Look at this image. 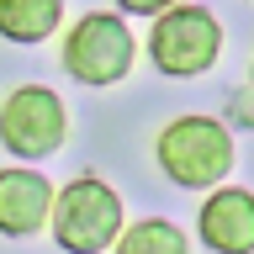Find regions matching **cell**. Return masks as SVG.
<instances>
[{"label":"cell","instance_id":"obj_3","mask_svg":"<svg viewBox=\"0 0 254 254\" xmlns=\"http://www.w3.org/2000/svg\"><path fill=\"white\" fill-rule=\"evenodd\" d=\"M48 233H53V244L64 254H106V249H117V238L127 233L122 196L101 175H79V180H69L59 190Z\"/></svg>","mask_w":254,"mask_h":254},{"label":"cell","instance_id":"obj_5","mask_svg":"<svg viewBox=\"0 0 254 254\" xmlns=\"http://www.w3.org/2000/svg\"><path fill=\"white\" fill-rule=\"evenodd\" d=\"M69 138V106H64L59 90L48 85H16L5 101H0V143L11 159H53Z\"/></svg>","mask_w":254,"mask_h":254},{"label":"cell","instance_id":"obj_6","mask_svg":"<svg viewBox=\"0 0 254 254\" xmlns=\"http://www.w3.org/2000/svg\"><path fill=\"white\" fill-rule=\"evenodd\" d=\"M53 206H59V190L43 170L32 164L0 170V238H32L53 222Z\"/></svg>","mask_w":254,"mask_h":254},{"label":"cell","instance_id":"obj_10","mask_svg":"<svg viewBox=\"0 0 254 254\" xmlns=\"http://www.w3.org/2000/svg\"><path fill=\"white\" fill-rule=\"evenodd\" d=\"M170 5H180V0H117V11H122V16H148V21L164 16Z\"/></svg>","mask_w":254,"mask_h":254},{"label":"cell","instance_id":"obj_4","mask_svg":"<svg viewBox=\"0 0 254 254\" xmlns=\"http://www.w3.org/2000/svg\"><path fill=\"white\" fill-rule=\"evenodd\" d=\"M148 59L164 79H196L222 59V27L206 5H170L148 27Z\"/></svg>","mask_w":254,"mask_h":254},{"label":"cell","instance_id":"obj_1","mask_svg":"<svg viewBox=\"0 0 254 254\" xmlns=\"http://www.w3.org/2000/svg\"><path fill=\"white\" fill-rule=\"evenodd\" d=\"M154 159L180 190H217L233 175V132L222 117H175L154 138Z\"/></svg>","mask_w":254,"mask_h":254},{"label":"cell","instance_id":"obj_11","mask_svg":"<svg viewBox=\"0 0 254 254\" xmlns=\"http://www.w3.org/2000/svg\"><path fill=\"white\" fill-rule=\"evenodd\" d=\"M249 90H254V64H249Z\"/></svg>","mask_w":254,"mask_h":254},{"label":"cell","instance_id":"obj_9","mask_svg":"<svg viewBox=\"0 0 254 254\" xmlns=\"http://www.w3.org/2000/svg\"><path fill=\"white\" fill-rule=\"evenodd\" d=\"M111 254H190V238H186V228L170 222V217H143V222H132V228L117 238Z\"/></svg>","mask_w":254,"mask_h":254},{"label":"cell","instance_id":"obj_8","mask_svg":"<svg viewBox=\"0 0 254 254\" xmlns=\"http://www.w3.org/2000/svg\"><path fill=\"white\" fill-rule=\"evenodd\" d=\"M64 27V0H0V37L5 43H48Z\"/></svg>","mask_w":254,"mask_h":254},{"label":"cell","instance_id":"obj_2","mask_svg":"<svg viewBox=\"0 0 254 254\" xmlns=\"http://www.w3.org/2000/svg\"><path fill=\"white\" fill-rule=\"evenodd\" d=\"M64 74L90 85V90H106V85H122L138 64V37L127 27V16H111V11H90L79 16L74 27L64 32Z\"/></svg>","mask_w":254,"mask_h":254},{"label":"cell","instance_id":"obj_7","mask_svg":"<svg viewBox=\"0 0 254 254\" xmlns=\"http://www.w3.org/2000/svg\"><path fill=\"white\" fill-rule=\"evenodd\" d=\"M196 233L212 254H254V190L217 186L196 212Z\"/></svg>","mask_w":254,"mask_h":254}]
</instances>
